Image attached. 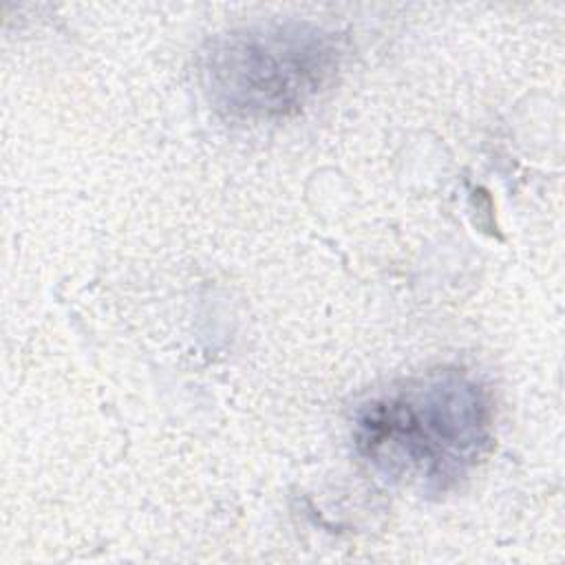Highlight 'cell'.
Instances as JSON below:
<instances>
[{
    "label": "cell",
    "mask_w": 565,
    "mask_h": 565,
    "mask_svg": "<svg viewBox=\"0 0 565 565\" xmlns=\"http://www.w3.org/2000/svg\"><path fill=\"white\" fill-rule=\"evenodd\" d=\"M492 444V393L457 366L393 382L353 415V446L362 461L386 483L422 497L457 490Z\"/></svg>",
    "instance_id": "obj_1"
},
{
    "label": "cell",
    "mask_w": 565,
    "mask_h": 565,
    "mask_svg": "<svg viewBox=\"0 0 565 565\" xmlns=\"http://www.w3.org/2000/svg\"><path fill=\"white\" fill-rule=\"evenodd\" d=\"M344 40L316 22L267 20L225 29L199 53V82L207 104L243 124L298 117L333 84Z\"/></svg>",
    "instance_id": "obj_2"
}]
</instances>
